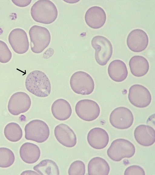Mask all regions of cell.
<instances>
[{
	"mask_svg": "<svg viewBox=\"0 0 155 175\" xmlns=\"http://www.w3.org/2000/svg\"><path fill=\"white\" fill-rule=\"evenodd\" d=\"M84 18L85 22L89 26L93 29H97L104 24L106 15L102 8L98 6H94L87 10Z\"/></svg>",
	"mask_w": 155,
	"mask_h": 175,
	"instance_id": "9a60e30c",
	"label": "cell"
},
{
	"mask_svg": "<svg viewBox=\"0 0 155 175\" xmlns=\"http://www.w3.org/2000/svg\"><path fill=\"white\" fill-rule=\"evenodd\" d=\"M25 138L27 140L41 143L47 140L50 135V130L47 124L39 120H32L25 126Z\"/></svg>",
	"mask_w": 155,
	"mask_h": 175,
	"instance_id": "8992f818",
	"label": "cell"
},
{
	"mask_svg": "<svg viewBox=\"0 0 155 175\" xmlns=\"http://www.w3.org/2000/svg\"><path fill=\"white\" fill-rule=\"evenodd\" d=\"M91 44L95 50V58L97 62L101 66L106 65L113 53V47L110 42L104 36H97L93 38Z\"/></svg>",
	"mask_w": 155,
	"mask_h": 175,
	"instance_id": "52a82bcc",
	"label": "cell"
},
{
	"mask_svg": "<svg viewBox=\"0 0 155 175\" xmlns=\"http://www.w3.org/2000/svg\"><path fill=\"white\" fill-rule=\"evenodd\" d=\"M39 174L43 175H58L59 171L56 163L49 159L41 161L33 168Z\"/></svg>",
	"mask_w": 155,
	"mask_h": 175,
	"instance_id": "603a6c76",
	"label": "cell"
},
{
	"mask_svg": "<svg viewBox=\"0 0 155 175\" xmlns=\"http://www.w3.org/2000/svg\"><path fill=\"white\" fill-rule=\"evenodd\" d=\"M87 139L88 144L92 147L100 149L104 148L107 146L109 141V136L104 129L95 127L89 131Z\"/></svg>",
	"mask_w": 155,
	"mask_h": 175,
	"instance_id": "2e32d148",
	"label": "cell"
},
{
	"mask_svg": "<svg viewBox=\"0 0 155 175\" xmlns=\"http://www.w3.org/2000/svg\"><path fill=\"white\" fill-rule=\"evenodd\" d=\"M54 135L58 141L67 147H73L77 143L75 134L66 124L61 123L56 126L54 129Z\"/></svg>",
	"mask_w": 155,
	"mask_h": 175,
	"instance_id": "5bb4252c",
	"label": "cell"
},
{
	"mask_svg": "<svg viewBox=\"0 0 155 175\" xmlns=\"http://www.w3.org/2000/svg\"><path fill=\"white\" fill-rule=\"evenodd\" d=\"M31 104L29 96L25 92L19 91L12 95L8 101V108L11 114L17 115L27 112Z\"/></svg>",
	"mask_w": 155,
	"mask_h": 175,
	"instance_id": "8fae6325",
	"label": "cell"
},
{
	"mask_svg": "<svg viewBox=\"0 0 155 175\" xmlns=\"http://www.w3.org/2000/svg\"><path fill=\"white\" fill-rule=\"evenodd\" d=\"M134 116L127 108L120 107L114 109L110 114L109 121L111 125L120 129H127L132 125Z\"/></svg>",
	"mask_w": 155,
	"mask_h": 175,
	"instance_id": "9c48e42d",
	"label": "cell"
},
{
	"mask_svg": "<svg viewBox=\"0 0 155 175\" xmlns=\"http://www.w3.org/2000/svg\"><path fill=\"white\" fill-rule=\"evenodd\" d=\"M76 114L81 119L90 122L96 119L99 115L100 109L98 104L94 101L87 99L78 101L75 106Z\"/></svg>",
	"mask_w": 155,
	"mask_h": 175,
	"instance_id": "ba28073f",
	"label": "cell"
},
{
	"mask_svg": "<svg viewBox=\"0 0 155 175\" xmlns=\"http://www.w3.org/2000/svg\"><path fill=\"white\" fill-rule=\"evenodd\" d=\"M87 168L88 174L89 175H108L110 170V166L107 161L99 157L91 159Z\"/></svg>",
	"mask_w": 155,
	"mask_h": 175,
	"instance_id": "7402d4cb",
	"label": "cell"
},
{
	"mask_svg": "<svg viewBox=\"0 0 155 175\" xmlns=\"http://www.w3.org/2000/svg\"><path fill=\"white\" fill-rule=\"evenodd\" d=\"M19 154L22 160L28 164L34 163L39 159L41 152L38 146L34 143L26 142L21 146Z\"/></svg>",
	"mask_w": 155,
	"mask_h": 175,
	"instance_id": "d6986e66",
	"label": "cell"
},
{
	"mask_svg": "<svg viewBox=\"0 0 155 175\" xmlns=\"http://www.w3.org/2000/svg\"><path fill=\"white\" fill-rule=\"evenodd\" d=\"M128 98L130 103L139 108H144L150 103L152 98L150 92L144 86L134 84L129 88Z\"/></svg>",
	"mask_w": 155,
	"mask_h": 175,
	"instance_id": "30bf717a",
	"label": "cell"
},
{
	"mask_svg": "<svg viewBox=\"0 0 155 175\" xmlns=\"http://www.w3.org/2000/svg\"><path fill=\"white\" fill-rule=\"evenodd\" d=\"M25 85L28 91L39 97H47L51 92L50 80L44 72L39 70H34L28 74Z\"/></svg>",
	"mask_w": 155,
	"mask_h": 175,
	"instance_id": "6da1fadb",
	"label": "cell"
},
{
	"mask_svg": "<svg viewBox=\"0 0 155 175\" xmlns=\"http://www.w3.org/2000/svg\"><path fill=\"white\" fill-rule=\"evenodd\" d=\"M31 14L36 22L49 24L56 20L58 11L55 5L51 1L38 0L32 6Z\"/></svg>",
	"mask_w": 155,
	"mask_h": 175,
	"instance_id": "7a4b0ae2",
	"label": "cell"
},
{
	"mask_svg": "<svg viewBox=\"0 0 155 175\" xmlns=\"http://www.w3.org/2000/svg\"><path fill=\"white\" fill-rule=\"evenodd\" d=\"M15 156L13 152L8 148H0V167L6 168L14 163Z\"/></svg>",
	"mask_w": 155,
	"mask_h": 175,
	"instance_id": "d4e9b609",
	"label": "cell"
},
{
	"mask_svg": "<svg viewBox=\"0 0 155 175\" xmlns=\"http://www.w3.org/2000/svg\"><path fill=\"white\" fill-rule=\"evenodd\" d=\"M129 66L132 74L136 77L145 75L149 69V64L144 57L138 55L132 57L129 62Z\"/></svg>",
	"mask_w": 155,
	"mask_h": 175,
	"instance_id": "44dd1931",
	"label": "cell"
},
{
	"mask_svg": "<svg viewBox=\"0 0 155 175\" xmlns=\"http://www.w3.org/2000/svg\"><path fill=\"white\" fill-rule=\"evenodd\" d=\"M135 153L134 145L128 140L121 138L113 141L107 151L108 157L116 162L120 161L124 158H130Z\"/></svg>",
	"mask_w": 155,
	"mask_h": 175,
	"instance_id": "3957f363",
	"label": "cell"
},
{
	"mask_svg": "<svg viewBox=\"0 0 155 175\" xmlns=\"http://www.w3.org/2000/svg\"><path fill=\"white\" fill-rule=\"evenodd\" d=\"M70 82L72 90L78 94L89 95L94 88L93 79L89 74L83 71L74 73L71 77Z\"/></svg>",
	"mask_w": 155,
	"mask_h": 175,
	"instance_id": "5b68a950",
	"label": "cell"
},
{
	"mask_svg": "<svg viewBox=\"0 0 155 175\" xmlns=\"http://www.w3.org/2000/svg\"><path fill=\"white\" fill-rule=\"evenodd\" d=\"M8 40L12 49L17 53L24 54L29 49L27 34L22 29L17 28L12 30L9 34Z\"/></svg>",
	"mask_w": 155,
	"mask_h": 175,
	"instance_id": "7c38bea8",
	"label": "cell"
},
{
	"mask_svg": "<svg viewBox=\"0 0 155 175\" xmlns=\"http://www.w3.org/2000/svg\"><path fill=\"white\" fill-rule=\"evenodd\" d=\"M21 174H31V175H38L39 174L38 173H37L34 171L31 170H26L23 172Z\"/></svg>",
	"mask_w": 155,
	"mask_h": 175,
	"instance_id": "f546056e",
	"label": "cell"
},
{
	"mask_svg": "<svg viewBox=\"0 0 155 175\" xmlns=\"http://www.w3.org/2000/svg\"><path fill=\"white\" fill-rule=\"evenodd\" d=\"M29 34L31 49L35 53H41L50 44L51 39L50 33L45 27L34 25L30 28Z\"/></svg>",
	"mask_w": 155,
	"mask_h": 175,
	"instance_id": "277c9868",
	"label": "cell"
},
{
	"mask_svg": "<svg viewBox=\"0 0 155 175\" xmlns=\"http://www.w3.org/2000/svg\"><path fill=\"white\" fill-rule=\"evenodd\" d=\"M31 1L12 0V2L16 5L20 7H24L28 5Z\"/></svg>",
	"mask_w": 155,
	"mask_h": 175,
	"instance_id": "f1b7e54d",
	"label": "cell"
},
{
	"mask_svg": "<svg viewBox=\"0 0 155 175\" xmlns=\"http://www.w3.org/2000/svg\"><path fill=\"white\" fill-rule=\"evenodd\" d=\"M124 175H145V172L144 169L141 166L136 165L130 166L125 170Z\"/></svg>",
	"mask_w": 155,
	"mask_h": 175,
	"instance_id": "83f0119b",
	"label": "cell"
},
{
	"mask_svg": "<svg viewBox=\"0 0 155 175\" xmlns=\"http://www.w3.org/2000/svg\"><path fill=\"white\" fill-rule=\"evenodd\" d=\"M108 73L111 79L117 82L124 80L128 74L125 63L120 60H116L110 62L108 67Z\"/></svg>",
	"mask_w": 155,
	"mask_h": 175,
	"instance_id": "ffe728a7",
	"label": "cell"
},
{
	"mask_svg": "<svg viewBox=\"0 0 155 175\" xmlns=\"http://www.w3.org/2000/svg\"><path fill=\"white\" fill-rule=\"evenodd\" d=\"M85 172V165L82 161L80 160L73 162L70 165L68 170V173L69 175H84Z\"/></svg>",
	"mask_w": 155,
	"mask_h": 175,
	"instance_id": "484cf974",
	"label": "cell"
},
{
	"mask_svg": "<svg viewBox=\"0 0 155 175\" xmlns=\"http://www.w3.org/2000/svg\"><path fill=\"white\" fill-rule=\"evenodd\" d=\"M154 129L148 125H140L135 129L134 136L137 142L144 146H149L155 141Z\"/></svg>",
	"mask_w": 155,
	"mask_h": 175,
	"instance_id": "e0dca14e",
	"label": "cell"
},
{
	"mask_svg": "<svg viewBox=\"0 0 155 175\" xmlns=\"http://www.w3.org/2000/svg\"><path fill=\"white\" fill-rule=\"evenodd\" d=\"M51 111L54 117L60 121H64L68 119L72 112L70 104L66 100L62 98L58 99L53 103Z\"/></svg>",
	"mask_w": 155,
	"mask_h": 175,
	"instance_id": "ac0fdd59",
	"label": "cell"
},
{
	"mask_svg": "<svg viewBox=\"0 0 155 175\" xmlns=\"http://www.w3.org/2000/svg\"><path fill=\"white\" fill-rule=\"evenodd\" d=\"M4 134L6 139L12 142L19 141L23 136L22 131L20 125L14 122L9 123L5 126Z\"/></svg>",
	"mask_w": 155,
	"mask_h": 175,
	"instance_id": "cb8c5ba5",
	"label": "cell"
},
{
	"mask_svg": "<svg viewBox=\"0 0 155 175\" xmlns=\"http://www.w3.org/2000/svg\"><path fill=\"white\" fill-rule=\"evenodd\" d=\"M12 57V53L6 44L0 40V62L6 63L8 62Z\"/></svg>",
	"mask_w": 155,
	"mask_h": 175,
	"instance_id": "4316f807",
	"label": "cell"
},
{
	"mask_svg": "<svg viewBox=\"0 0 155 175\" xmlns=\"http://www.w3.org/2000/svg\"><path fill=\"white\" fill-rule=\"evenodd\" d=\"M149 42L148 35L143 30L136 29L131 31L127 38V43L129 48L132 51L139 52L147 47Z\"/></svg>",
	"mask_w": 155,
	"mask_h": 175,
	"instance_id": "4fadbf2b",
	"label": "cell"
}]
</instances>
